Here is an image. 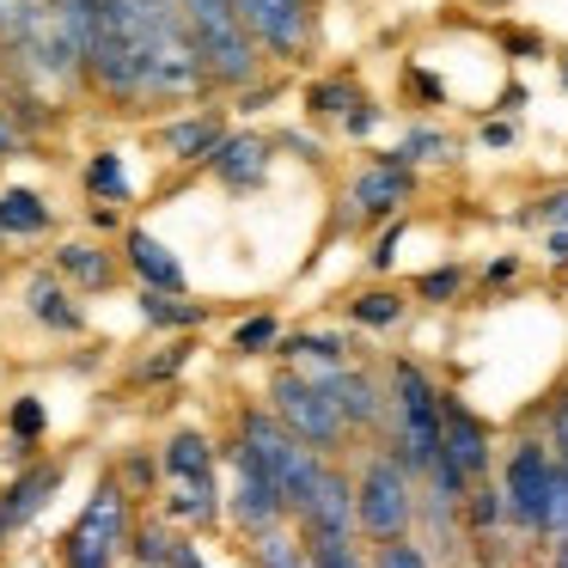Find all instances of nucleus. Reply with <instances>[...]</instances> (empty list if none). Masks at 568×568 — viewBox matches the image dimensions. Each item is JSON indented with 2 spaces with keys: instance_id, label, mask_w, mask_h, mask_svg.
<instances>
[{
  "instance_id": "obj_24",
  "label": "nucleus",
  "mask_w": 568,
  "mask_h": 568,
  "mask_svg": "<svg viewBox=\"0 0 568 568\" xmlns=\"http://www.w3.org/2000/svg\"><path fill=\"white\" fill-rule=\"evenodd\" d=\"M31 318L55 324V331H80V312L68 306V294L55 282H31Z\"/></svg>"
},
{
  "instance_id": "obj_10",
  "label": "nucleus",
  "mask_w": 568,
  "mask_h": 568,
  "mask_svg": "<svg viewBox=\"0 0 568 568\" xmlns=\"http://www.w3.org/2000/svg\"><path fill=\"white\" fill-rule=\"evenodd\" d=\"M245 31L263 43L270 55H300L312 43V13L306 0H233Z\"/></svg>"
},
{
  "instance_id": "obj_43",
  "label": "nucleus",
  "mask_w": 568,
  "mask_h": 568,
  "mask_svg": "<svg viewBox=\"0 0 568 568\" xmlns=\"http://www.w3.org/2000/svg\"><path fill=\"white\" fill-rule=\"evenodd\" d=\"M562 80H568V74H562Z\"/></svg>"
},
{
  "instance_id": "obj_39",
  "label": "nucleus",
  "mask_w": 568,
  "mask_h": 568,
  "mask_svg": "<svg viewBox=\"0 0 568 568\" xmlns=\"http://www.w3.org/2000/svg\"><path fill=\"white\" fill-rule=\"evenodd\" d=\"M373 123H379V111H373V104H355V111H348V135H367Z\"/></svg>"
},
{
  "instance_id": "obj_40",
  "label": "nucleus",
  "mask_w": 568,
  "mask_h": 568,
  "mask_svg": "<svg viewBox=\"0 0 568 568\" xmlns=\"http://www.w3.org/2000/svg\"><path fill=\"white\" fill-rule=\"evenodd\" d=\"M13 148H19V123L0 111V153H13Z\"/></svg>"
},
{
  "instance_id": "obj_31",
  "label": "nucleus",
  "mask_w": 568,
  "mask_h": 568,
  "mask_svg": "<svg viewBox=\"0 0 568 568\" xmlns=\"http://www.w3.org/2000/svg\"><path fill=\"white\" fill-rule=\"evenodd\" d=\"M465 501H470V526H477V531H495V526H501V514H507V495H501V489H470Z\"/></svg>"
},
{
  "instance_id": "obj_35",
  "label": "nucleus",
  "mask_w": 568,
  "mask_h": 568,
  "mask_svg": "<svg viewBox=\"0 0 568 568\" xmlns=\"http://www.w3.org/2000/svg\"><path fill=\"white\" fill-rule=\"evenodd\" d=\"M111 556L116 550H99V544H87V538H68V568H111Z\"/></svg>"
},
{
  "instance_id": "obj_1",
  "label": "nucleus",
  "mask_w": 568,
  "mask_h": 568,
  "mask_svg": "<svg viewBox=\"0 0 568 568\" xmlns=\"http://www.w3.org/2000/svg\"><path fill=\"white\" fill-rule=\"evenodd\" d=\"M80 68L104 92H116L129 104L196 99L214 80L209 55H202V43L178 0H104L99 31H92Z\"/></svg>"
},
{
  "instance_id": "obj_13",
  "label": "nucleus",
  "mask_w": 568,
  "mask_h": 568,
  "mask_svg": "<svg viewBox=\"0 0 568 568\" xmlns=\"http://www.w3.org/2000/svg\"><path fill=\"white\" fill-rule=\"evenodd\" d=\"M409 190H416V172H409V160H379V165H367V172L355 178V190H348V202H355L367 221H379V214H397L409 202Z\"/></svg>"
},
{
  "instance_id": "obj_41",
  "label": "nucleus",
  "mask_w": 568,
  "mask_h": 568,
  "mask_svg": "<svg viewBox=\"0 0 568 568\" xmlns=\"http://www.w3.org/2000/svg\"><path fill=\"white\" fill-rule=\"evenodd\" d=\"M483 141H489V148H507V141H514V123H489V129H483Z\"/></svg>"
},
{
  "instance_id": "obj_2",
  "label": "nucleus",
  "mask_w": 568,
  "mask_h": 568,
  "mask_svg": "<svg viewBox=\"0 0 568 568\" xmlns=\"http://www.w3.org/2000/svg\"><path fill=\"white\" fill-rule=\"evenodd\" d=\"M440 428H446V392L416 361H397L392 367V453L416 477H428L434 458H440Z\"/></svg>"
},
{
  "instance_id": "obj_42",
  "label": "nucleus",
  "mask_w": 568,
  "mask_h": 568,
  "mask_svg": "<svg viewBox=\"0 0 568 568\" xmlns=\"http://www.w3.org/2000/svg\"><path fill=\"white\" fill-rule=\"evenodd\" d=\"M556 568H568V538H562V544H556Z\"/></svg>"
},
{
  "instance_id": "obj_22",
  "label": "nucleus",
  "mask_w": 568,
  "mask_h": 568,
  "mask_svg": "<svg viewBox=\"0 0 568 568\" xmlns=\"http://www.w3.org/2000/svg\"><path fill=\"white\" fill-rule=\"evenodd\" d=\"M62 275H74L80 287H111L116 263L104 257V251H92V245H68L62 251Z\"/></svg>"
},
{
  "instance_id": "obj_29",
  "label": "nucleus",
  "mask_w": 568,
  "mask_h": 568,
  "mask_svg": "<svg viewBox=\"0 0 568 568\" xmlns=\"http://www.w3.org/2000/svg\"><path fill=\"white\" fill-rule=\"evenodd\" d=\"M373 568H428V556H422V544H409V531H404V538H385L379 550H373Z\"/></svg>"
},
{
  "instance_id": "obj_23",
  "label": "nucleus",
  "mask_w": 568,
  "mask_h": 568,
  "mask_svg": "<svg viewBox=\"0 0 568 568\" xmlns=\"http://www.w3.org/2000/svg\"><path fill=\"white\" fill-rule=\"evenodd\" d=\"M348 318L367 324V331H392V324H404V294H385V287H373V294H361L355 306H348Z\"/></svg>"
},
{
  "instance_id": "obj_34",
  "label": "nucleus",
  "mask_w": 568,
  "mask_h": 568,
  "mask_svg": "<svg viewBox=\"0 0 568 568\" xmlns=\"http://www.w3.org/2000/svg\"><path fill=\"white\" fill-rule=\"evenodd\" d=\"M287 355H312V361H324V367H336V361L348 355V343H343V336H294Z\"/></svg>"
},
{
  "instance_id": "obj_28",
  "label": "nucleus",
  "mask_w": 568,
  "mask_h": 568,
  "mask_svg": "<svg viewBox=\"0 0 568 568\" xmlns=\"http://www.w3.org/2000/svg\"><path fill=\"white\" fill-rule=\"evenodd\" d=\"M306 111H312V116H343V111H355V87H348V80H318V87L306 92Z\"/></svg>"
},
{
  "instance_id": "obj_3",
  "label": "nucleus",
  "mask_w": 568,
  "mask_h": 568,
  "mask_svg": "<svg viewBox=\"0 0 568 568\" xmlns=\"http://www.w3.org/2000/svg\"><path fill=\"white\" fill-rule=\"evenodd\" d=\"M239 440L251 446V453L263 458V470H270L275 483H282V495H287V507H300L306 501V489L318 483V470H324V453L318 446H306L294 428H287L275 409H251V416H239Z\"/></svg>"
},
{
  "instance_id": "obj_32",
  "label": "nucleus",
  "mask_w": 568,
  "mask_h": 568,
  "mask_svg": "<svg viewBox=\"0 0 568 568\" xmlns=\"http://www.w3.org/2000/svg\"><path fill=\"white\" fill-rule=\"evenodd\" d=\"M458 287H465V270H458V263H440V270H428V275L416 282V294H422V300H453Z\"/></svg>"
},
{
  "instance_id": "obj_25",
  "label": "nucleus",
  "mask_w": 568,
  "mask_h": 568,
  "mask_svg": "<svg viewBox=\"0 0 568 568\" xmlns=\"http://www.w3.org/2000/svg\"><path fill=\"white\" fill-rule=\"evenodd\" d=\"M257 568H312L306 538H300V550H294V538H287L282 526H275V531H263V538H257Z\"/></svg>"
},
{
  "instance_id": "obj_20",
  "label": "nucleus",
  "mask_w": 568,
  "mask_h": 568,
  "mask_svg": "<svg viewBox=\"0 0 568 568\" xmlns=\"http://www.w3.org/2000/svg\"><path fill=\"white\" fill-rule=\"evenodd\" d=\"M141 318H148V324H165V331H184V324H202V306L165 294V287H148V294H141Z\"/></svg>"
},
{
  "instance_id": "obj_8",
  "label": "nucleus",
  "mask_w": 568,
  "mask_h": 568,
  "mask_svg": "<svg viewBox=\"0 0 568 568\" xmlns=\"http://www.w3.org/2000/svg\"><path fill=\"white\" fill-rule=\"evenodd\" d=\"M226 514H233L239 531H251V538H263V531H275L294 507H287L282 483L263 470V458L251 453L245 440L233 446V495H226Z\"/></svg>"
},
{
  "instance_id": "obj_21",
  "label": "nucleus",
  "mask_w": 568,
  "mask_h": 568,
  "mask_svg": "<svg viewBox=\"0 0 568 568\" xmlns=\"http://www.w3.org/2000/svg\"><path fill=\"white\" fill-rule=\"evenodd\" d=\"M221 495H214V477H196V483H172V514L178 519H196V526H209L214 514H221Z\"/></svg>"
},
{
  "instance_id": "obj_12",
  "label": "nucleus",
  "mask_w": 568,
  "mask_h": 568,
  "mask_svg": "<svg viewBox=\"0 0 568 568\" xmlns=\"http://www.w3.org/2000/svg\"><path fill=\"white\" fill-rule=\"evenodd\" d=\"M440 458L458 470L465 483H477L489 470V428L470 416L458 397H446V428H440Z\"/></svg>"
},
{
  "instance_id": "obj_6",
  "label": "nucleus",
  "mask_w": 568,
  "mask_h": 568,
  "mask_svg": "<svg viewBox=\"0 0 568 568\" xmlns=\"http://www.w3.org/2000/svg\"><path fill=\"white\" fill-rule=\"evenodd\" d=\"M556 483H562V458H556V446H544V440H519L514 453H507V470H501L507 514H514L526 531H550Z\"/></svg>"
},
{
  "instance_id": "obj_5",
  "label": "nucleus",
  "mask_w": 568,
  "mask_h": 568,
  "mask_svg": "<svg viewBox=\"0 0 568 568\" xmlns=\"http://www.w3.org/2000/svg\"><path fill=\"white\" fill-rule=\"evenodd\" d=\"M178 7H184L190 31H196L202 55H209L214 87H245V80L257 74V50H251L257 38L245 31L233 0H178Z\"/></svg>"
},
{
  "instance_id": "obj_17",
  "label": "nucleus",
  "mask_w": 568,
  "mask_h": 568,
  "mask_svg": "<svg viewBox=\"0 0 568 568\" xmlns=\"http://www.w3.org/2000/svg\"><path fill=\"white\" fill-rule=\"evenodd\" d=\"M165 470H172V483L214 477V446H209V434H196V428L172 434V446H165Z\"/></svg>"
},
{
  "instance_id": "obj_19",
  "label": "nucleus",
  "mask_w": 568,
  "mask_h": 568,
  "mask_svg": "<svg viewBox=\"0 0 568 568\" xmlns=\"http://www.w3.org/2000/svg\"><path fill=\"white\" fill-rule=\"evenodd\" d=\"M43 226H50V209H43L31 190H0V233L31 239V233H43Z\"/></svg>"
},
{
  "instance_id": "obj_15",
  "label": "nucleus",
  "mask_w": 568,
  "mask_h": 568,
  "mask_svg": "<svg viewBox=\"0 0 568 568\" xmlns=\"http://www.w3.org/2000/svg\"><path fill=\"white\" fill-rule=\"evenodd\" d=\"M129 263H135V275H141L148 287H165V294H184V270H178V263H172V251H165L153 233H141V226L129 233Z\"/></svg>"
},
{
  "instance_id": "obj_36",
  "label": "nucleus",
  "mask_w": 568,
  "mask_h": 568,
  "mask_svg": "<svg viewBox=\"0 0 568 568\" xmlns=\"http://www.w3.org/2000/svg\"><path fill=\"white\" fill-rule=\"evenodd\" d=\"M38 428H43V404H38V397H19V404H13V434H19V440H31Z\"/></svg>"
},
{
  "instance_id": "obj_37",
  "label": "nucleus",
  "mask_w": 568,
  "mask_h": 568,
  "mask_svg": "<svg viewBox=\"0 0 568 568\" xmlns=\"http://www.w3.org/2000/svg\"><path fill=\"white\" fill-rule=\"evenodd\" d=\"M550 446H556V458L568 465V392L550 404Z\"/></svg>"
},
{
  "instance_id": "obj_38",
  "label": "nucleus",
  "mask_w": 568,
  "mask_h": 568,
  "mask_svg": "<svg viewBox=\"0 0 568 568\" xmlns=\"http://www.w3.org/2000/svg\"><path fill=\"white\" fill-rule=\"evenodd\" d=\"M397 239H404V226L392 221V233H385L379 245H373V270H392V257H397Z\"/></svg>"
},
{
  "instance_id": "obj_16",
  "label": "nucleus",
  "mask_w": 568,
  "mask_h": 568,
  "mask_svg": "<svg viewBox=\"0 0 568 568\" xmlns=\"http://www.w3.org/2000/svg\"><path fill=\"white\" fill-rule=\"evenodd\" d=\"M214 172H221L226 178V184H233V190H257L263 184V178H270V148H263V141H226V148L221 153H214Z\"/></svg>"
},
{
  "instance_id": "obj_30",
  "label": "nucleus",
  "mask_w": 568,
  "mask_h": 568,
  "mask_svg": "<svg viewBox=\"0 0 568 568\" xmlns=\"http://www.w3.org/2000/svg\"><path fill=\"white\" fill-rule=\"evenodd\" d=\"M397 160H453V141L434 135V129H416V135H404V148H397Z\"/></svg>"
},
{
  "instance_id": "obj_18",
  "label": "nucleus",
  "mask_w": 568,
  "mask_h": 568,
  "mask_svg": "<svg viewBox=\"0 0 568 568\" xmlns=\"http://www.w3.org/2000/svg\"><path fill=\"white\" fill-rule=\"evenodd\" d=\"M160 141H165V148L178 153V160H214V153L226 148L221 123H209V116H202V123H196V116H190V123H172V129H165Z\"/></svg>"
},
{
  "instance_id": "obj_26",
  "label": "nucleus",
  "mask_w": 568,
  "mask_h": 568,
  "mask_svg": "<svg viewBox=\"0 0 568 568\" xmlns=\"http://www.w3.org/2000/svg\"><path fill=\"white\" fill-rule=\"evenodd\" d=\"M306 538V531H300ZM306 556H312V568H373L367 556L355 550V538H306Z\"/></svg>"
},
{
  "instance_id": "obj_27",
  "label": "nucleus",
  "mask_w": 568,
  "mask_h": 568,
  "mask_svg": "<svg viewBox=\"0 0 568 568\" xmlns=\"http://www.w3.org/2000/svg\"><path fill=\"white\" fill-rule=\"evenodd\" d=\"M87 190L104 202H129V178H123V160L116 153H99V160L87 165Z\"/></svg>"
},
{
  "instance_id": "obj_14",
  "label": "nucleus",
  "mask_w": 568,
  "mask_h": 568,
  "mask_svg": "<svg viewBox=\"0 0 568 568\" xmlns=\"http://www.w3.org/2000/svg\"><path fill=\"white\" fill-rule=\"evenodd\" d=\"M55 483H62V465H38V470H26V477L13 483V489L0 495V538L26 526V519H31V514H38V507L55 495Z\"/></svg>"
},
{
  "instance_id": "obj_4",
  "label": "nucleus",
  "mask_w": 568,
  "mask_h": 568,
  "mask_svg": "<svg viewBox=\"0 0 568 568\" xmlns=\"http://www.w3.org/2000/svg\"><path fill=\"white\" fill-rule=\"evenodd\" d=\"M355 507H361V531L373 544L404 538L416 526V470L404 465L397 453H373L367 470L355 483Z\"/></svg>"
},
{
  "instance_id": "obj_11",
  "label": "nucleus",
  "mask_w": 568,
  "mask_h": 568,
  "mask_svg": "<svg viewBox=\"0 0 568 568\" xmlns=\"http://www.w3.org/2000/svg\"><path fill=\"white\" fill-rule=\"evenodd\" d=\"M318 385L331 392V404L343 409L348 428H379V422L392 416V397L379 392V379H373V373H361V367H348V361L324 367V373H318Z\"/></svg>"
},
{
  "instance_id": "obj_7",
  "label": "nucleus",
  "mask_w": 568,
  "mask_h": 568,
  "mask_svg": "<svg viewBox=\"0 0 568 568\" xmlns=\"http://www.w3.org/2000/svg\"><path fill=\"white\" fill-rule=\"evenodd\" d=\"M270 404H275V416H282L306 446H318V453H336V446L355 434V428L343 422V409L331 404V392H324L318 379H300V373H275Z\"/></svg>"
},
{
  "instance_id": "obj_33",
  "label": "nucleus",
  "mask_w": 568,
  "mask_h": 568,
  "mask_svg": "<svg viewBox=\"0 0 568 568\" xmlns=\"http://www.w3.org/2000/svg\"><path fill=\"white\" fill-rule=\"evenodd\" d=\"M275 336H282V331H275V318H251V324H239V331H233V348H239V355H263V348H275Z\"/></svg>"
},
{
  "instance_id": "obj_9",
  "label": "nucleus",
  "mask_w": 568,
  "mask_h": 568,
  "mask_svg": "<svg viewBox=\"0 0 568 568\" xmlns=\"http://www.w3.org/2000/svg\"><path fill=\"white\" fill-rule=\"evenodd\" d=\"M306 538H355L361 531V507H355V483L343 477V465H324L318 483L306 489V501L294 507Z\"/></svg>"
}]
</instances>
